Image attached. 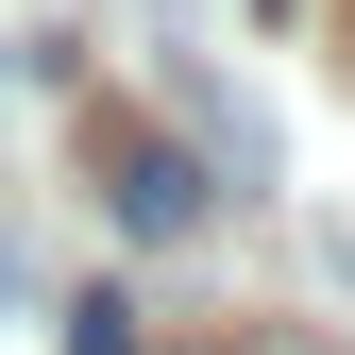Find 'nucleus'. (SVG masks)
<instances>
[{"mask_svg": "<svg viewBox=\"0 0 355 355\" xmlns=\"http://www.w3.org/2000/svg\"><path fill=\"white\" fill-rule=\"evenodd\" d=\"M254 355H322V338H254Z\"/></svg>", "mask_w": 355, "mask_h": 355, "instance_id": "nucleus-3", "label": "nucleus"}, {"mask_svg": "<svg viewBox=\"0 0 355 355\" xmlns=\"http://www.w3.org/2000/svg\"><path fill=\"white\" fill-rule=\"evenodd\" d=\"M68 355H136V304H119V288H85V304H68Z\"/></svg>", "mask_w": 355, "mask_h": 355, "instance_id": "nucleus-2", "label": "nucleus"}, {"mask_svg": "<svg viewBox=\"0 0 355 355\" xmlns=\"http://www.w3.org/2000/svg\"><path fill=\"white\" fill-rule=\"evenodd\" d=\"M254 17H288V0H254Z\"/></svg>", "mask_w": 355, "mask_h": 355, "instance_id": "nucleus-4", "label": "nucleus"}, {"mask_svg": "<svg viewBox=\"0 0 355 355\" xmlns=\"http://www.w3.org/2000/svg\"><path fill=\"white\" fill-rule=\"evenodd\" d=\"M102 187H119V220H136V237H187V220H203V169L169 153V136H136V119L102 136Z\"/></svg>", "mask_w": 355, "mask_h": 355, "instance_id": "nucleus-1", "label": "nucleus"}]
</instances>
